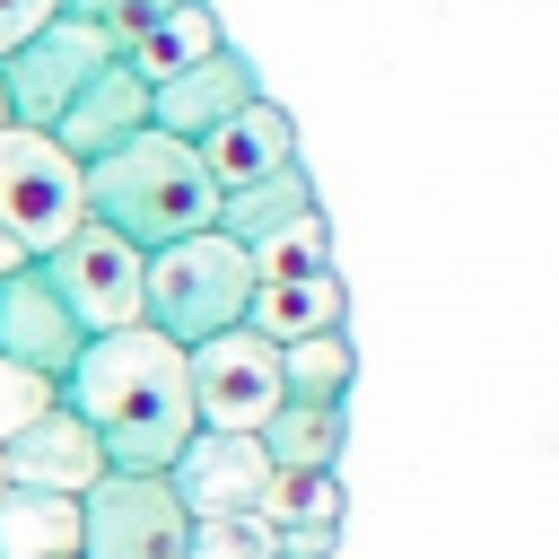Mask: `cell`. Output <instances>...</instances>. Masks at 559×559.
<instances>
[{
    "instance_id": "7c38bea8",
    "label": "cell",
    "mask_w": 559,
    "mask_h": 559,
    "mask_svg": "<svg viewBox=\"0 0 559 559\" xmlns=\"http://www.w3.org/2000/svg\"><path fill=\"white\" fill-rule=\"evenodd\" d=\"M262 96V70L236 52V44H218V52H201L192 70H175V79H157L148 87V122L157 131H175V140H201V131H218L236 105H253Z\"/></svg>"
},
{
    "instance_id": "3957f363",
    "label": "cell",
    "mask_w": 559,
    "mask_h": 559,
    "mask_svg": "<svg viewBox=\"0 0 559 559\" xmlns=\"http://www.w3.org/2000/svg\"><path fill=\"white\" fill-rule=\"evenodd\" d=\"M253 306V253L218 227L201 236H175L148 253V280H140V323H157L175 349L210 341V332H236Z\"/></svg>"
},
{
    "instance_id": "e0dca14e",
    "label": "cell",
    "mask_w": 559,
    "mask_h": 559,
    "mask_svg": "<svg viewBox=\"0 0 559 559\" xmlns=\"http://www.w3.org/2000/svg\"><path fill=\"white\" fill-rule=\"evenodd\" d=\"M253 437H262L271 472H341V437H349V419H341V402H280Z\"/></svg>"
},
{
    "instance_id": "277c9868",
    "label": "cell",
    "mask_w": 559,
    "mask_h": 559,
    "mask_svg": "<svg viewBox=\"0 0 559 559\" xmlns=\"http://www.w3.org/2000/svg\"><path fill=\"white\" fill-rule=\"evenodd\" d=\"M245 323L262 341H306V332H349V288L332 271V227L323 210H306L297 227L253 245V306Z\"/></svg>"
},
{
    "instance_id": "8992f818",
    "label": "cell",
    "mask_w": 559,
    "mask_h": 559,
    "mask_svg": "<svg viewBox=\"0 0 559 559\" xmlns=\"http://www.w3.org/2000/svg\"><path fill=\"white\" fill-rule=\"evenodd\" d=\"M79 559H192V507L166 472H105L79 498Z\"/></svg>"
},
{
    "instance_id": "6da1fadb",
    "label": "cell",
    "mask_w": 559,
    "mask_h": 559,
    "mask_svg": "<svg viewBox=\"0 0 559 559\" xmlns=\"http://www.w3.org/2000/svg\"><path fill=\"white\" fill-rule=\"evenodd\" d=\"M61 402L96 428L105 472H166L201 437V419H192V367H183V349L157 323L96 332L79 349V367L61 376Z\"/></svg>"
},
{
    "instance_id": "5bb4252c",
    "label": "cell",
    "mask_w": 559,
    "mask_h": 559,
    "mask_svg": "<svg viewBox=\"0 0 559 559\" xmlns=\"http://www.w3.org/2000/svg\"><path fill=\"white\" fill-rule=\"evenodd\" d=\"M192 148H201V166H210V183H218V192H245V183H262V175H280V166H297V157H306V148H297L288 105H271V96L236 105V114H227L218 131H201Z\"/></svg>"
},
{
    "instance_id": "d6986e66",
    "label": "cell",
    "mask_w": 559,
    "mask_h": 559,
    "mask_svg": "<svg viewBox=\"0 0 559 559\" xmlns=\"http://www.w3.org/2000/svg\"><path fill=\"white\" fill-rule=\"evenodd\" d=\"M79 550V498L0 489V559H70Z\"/></svg>"
},
{
    "instance_id": "9c48e42d",
    "label": "cell",
    "mask_w": 559,
    "mask_h": 559,
    "mask_svg": "<svg viewBox=\"0 0 559 559\" xmlns=\"http://www.w3.org/2000/svg\"><path fill=\"white\" fill-rule=\"evenodd\" d=\"M183 367H192V419H201V428H236V437H253V428L288 402V384H280V341H262L253 323L192 341Z\"/></svg>"
},
{
    "instance_id": "cb8c5ba5",
    "label": "cell",
    "mask_w": 559,
    "mask_h": 559,
    "mask_svg": "<svg viewBox=\"0 0 559 559\" xmlns=\"http://www.w3.org/2000/svg\"><path fill=\"white\" fill-rule=\"evenodd\" d=\"M166 9H175V0H122V9H114V17H105V26H114V35H122V44H131V35H148V26H157V17H166Z\"/></svg>"
},
{
    "instance_id": "f546056e",
    "label": "cell",
    "mask_w": 559,
    "mask_h": 559,
    "mask_svg": "<svg viewBox=\"0 0 559 559\" xmlns=\"http://www.w3.org/2000/svg\"><path fill=\"white\" fill-rule=\"evenodd\" d=\"M70 559H79V550H70Z\"/></svg>"
},
{
    "instance_id": "7a4b0ae2",
    "label": "cell",
    "mask_w": 559,
    "mask_h": 559,
    "mask_svg": "<svg viewBox=\"0 0 559 559\" xmlns=\"http://www.w3.org/2000/svg\"><path fill=\"white\" fill-rule=\"evenodd\" d=\"M79 183H87V218H105L114 236H131L140 253L218 227V183H210L201 148L175 140V131H157V122L131 131V140H114L105 157H87Z\"/></svg>"
},
{
    "instance_id": "484cf974",
    "label": "cell",
    "mask_w": 559,
    "mask_h": 559,
    "mask_svg": "<svg viewBox=\"0 0 559 559\" xmlns=\"http://www.w3.org/2000/svg\"><path fill=\"white\" fill-rule=\"evenodd\" d=\"M61 9H70V17H114L122 0H61Z\"/></svg>"
},
{
    "instance_id": "ba28073f",
    "label": "cell",
    "mask_w": 559,
    "mask_h": 559,
    "mask_svg": "<svg viewBox=\"0 0 559 559\" xmlns=\"http://www.w3.org/2000/svg\"><path fill=\"white\" fill-rule=\"evenodd\" d=\"M0 218L26 253H52L79 218H87V183H79V157L52 140V131H26V122H0Z\"/></svg>"
},
{
    "instance_id": "ffe728a7",
    "label": "cell",
    "mask_w": 559,
    "mask_h": 559,
    "mask_svg": "<svg viewBox=\"0 0 559 559\" xmlns=\"http://www.w3.org/2000/svg\"><path fill=\"white\" fill-rule=\"evenodd\" d=\"M349 332H306V341H280V384L288 402H349Z\"/></svg>"
},
{
    "instance_id": "ac0fdd59",
    "label": "cell",
    "mask_w": 559,
    "mask_h": 559,
    "mask_svg": "<svg viewBox=\"0 0 559 559\" xmlns=\"http://www.w3.org/2000/svg\"><path fill=\"white\" fill-rule=\"evenodd\" d=\"M218 44H227V26L210 17V0H175V9H166V17L148 26V35H131V44H122V61H131V70H140V79L157 87V79L192 70L201 52H218Z\"/></svg>"
},
{
    "instance_id": "f1b7e54d",
    "label": "cell",
    "mask_w": 559,
    "mask_h": 559,
    "mask_svg": "<svg viewBox=\"0 0 559 559\" xmlns=\"http://www.w3.org/2000/svg\"><path fill=\"white\" fill-rule=\"evenodd\" d=\"M0 489H9V472H0Z\"/></svg>"
},
{
    "instance_id": "2e32d148",
    "label": "cell",
    "mask_w": 559,
    "mask_h": 559,
    "mask_svg": "<svg viewBox=\"0 0 559 559\" xmlns=\"http://www.w3.org/2000/svg\"><path fill=\"white\" fill-rule=\"evenodd\" d=\"M306 210H314V175H306V157H297V166H280V175H262V183H245V192H218V236H236V245L253 253L262 236L297 227Z\"/></svg>"
},
{
    "instance_id": "7402d4cb",
    "label": "cell",
    "mask_w": 559,
    "mask_h": 559,
    "mask_svg": "<svg viewBox=\"0 0 559 559\" xmlns=\"http://www.w3.org/2000/svg\"><path fill=\"white\" fill-rule=\"evenodd\" d=\"M192 559H271V533L253 515H210L192 524Z\"/></svg>"
},
{
    "instance_id": "30bf717a",
    "label": "cell",
    "mask_w": 559,
    "mask_h": 559,
    "mask_svg": "<svg viewBox=\"0 0 559 559\" xmlns=\"http://www.w3.org/2000/svg\"><path fill=\"white\" fill-rule=\"evenodd\" d=\"M166 480H175V498L192 507V524H210V515H253V507H262V489H271L280 472H271L262 437L201 428V437H192V445L166 463Z\"/></svg>"
},
{
    "instance_id": "5b68a950",
    "label": "cell",
    "mask_w": 559,
    "mask_h": 559,
    "mask_svg": "<svg viewBox=\"0 0 559 559\" xmlns=\"http://www.w3.org/2000/svg\"><path fill=\"white\" fill-rule=\"evenodd\" d=\"M105 61H122V35L105 26V17H52V26H35L17 52H0V96H9V122H26V131H52L61 114H70V96L105 70Z\"/></svg>"
},
{
    "instance_id": "4316f807",
    "label": "cell",
    "mask_w": 559,
    "mask_h": 559,
    "mask_svg": "<svg viewBox=\"0 0 559 559\" xmlns=\"http://www.w3.org/2000/svg\"><path fill=\"white\" fill-rule=\"evenodd\" d=\"M0 122H9V96H0Z\"/></svg>"
},
{
    "instance_id": "52a82bcc",
    "label": "cell",
    "mask_w": 559,
    "mask_h": 559,
    "mask_svg": "<svg viewBox=\"0 0 559 559\" xmlns=\"http://www.w3.org/2000/svg\"><path fill=\"white\" fill-rule=\"evenodd\" d=\"M35 271L52 280V297L79 314V332L96 341V332H122V323H140V280H148V253L131 245V236H114L105 218H79L52 253H35Z\"/></svg>"
},
{
    "instance_id": "8fae6325",
    "label": "cell",
    "mask_w": 559,
    "mask_h": 559,
    "mask_svg": "<svg viewBox=\"0 0 559 559\" xmlns=\"http://www.w3.org/2000/svg\"><path fill=\"white\" fill-rule=\"evenodd\" d=\"M0 472H9V489H44V498H87L96 480H105V445H96V428L70 411V402H52L35 428H17L9 445H0Z\"/></svg>"
},
{
    "instance_id": "d4e9b609",
    "label": "cell",
    "mask_w": 559,
    "mask_h": 559,
    "mask_svg": "<svg viewBox=\"0 0 559 559\" xmlns=\"http://www.w3.org/2000/svg\"><path fill=\"white\" fill-rule=\"evenodd\" d=\"M26 262H35V253H26V245L9 236V218H0V280H9V271H26Z\"/></svg>"
},
{
    "instance_id": "9a60e30c",
    "label": "cell",
    "mask_w": 559,
    "mask_h": 559,
    "mask_svg": "<svg viewBox=\"0 0 559 559\" xmlns=\"http://www.w3.org/2000/svg\"><path fill=\"white\" fill-rule=\"evenodd\" d=\"M131 131H148V79L131 70V61H105L79 96H70V114L52 122V140L87 166V157H105L114 140H131Z\"/></svg>"
},
{
    "instance_id": "603a6c76",
    "label": "cell",
    "mask_w": 559,
    "mask_h": 559,
    "mask_svg": "<svg viewBox=\"0 0 559 559\" xmlns=\"http://www.w3.org/2000/svg\"><path fill=\"white\" fill-rule=\"evenodd\" d=\"M61 17V0H0V52H17L35 26H52Z\"/></svg>"
},
{
    "instance_id": "83f0119b",
    "label": "cell",
    "mask_w": 559,
    "mask_h": 559,
    "mask_svg": "<svg viewBox=\"0 0 559 559\" xmlns=\"http://www.w3.org/2000/svg\"><path fill=\"white\" fill-rule=\"evenodd\" d=\"M280 559H297V550H280Z\"/></svg>"
},
{
    "instance_id": "44dd1931",
    "label": "cell",
    "mask_w": 559,
    "mask_h": 559,
    "mask_svg": "<svg viewBox=\"0 0 559 559\" xmlns=\"http://www.w3.org/2000/svg\"><path fill=\"white\" fill-rule=\"evenodd\" d=\"M52 402H61V384H52V376H35L26 358H0V445H9L17 428H35Z\"/></svg>"
},
{
    "instance_id": "4fadbf2b",
    "label": "cell",
    "mask_w": 559,
    "mask_h": 559,
    "mask_svg": "<svg viewBox=\"0 0 559 559\" xmlns=\"http://www.w3.org/2000/svg\"><path fill=\"white\" fill-rule=\"evenodd\" d=\"M79 349H87V332H79V314L52 297V280L26 262V271H9L0 280V358H26L35 376H70L79 367Z\"/></svg>"
}]
</instances>
